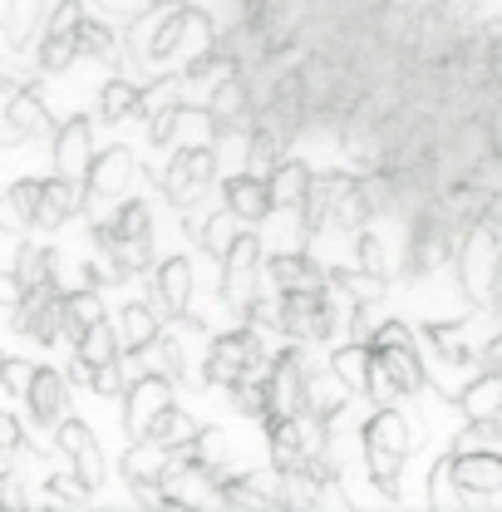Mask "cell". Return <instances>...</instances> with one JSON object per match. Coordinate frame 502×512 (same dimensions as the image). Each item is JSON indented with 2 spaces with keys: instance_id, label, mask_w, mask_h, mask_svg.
<instances>
[{
  "instance_id": "cell-1",
  "label": "cell",
  "mask_w": 502,
  "mask_h": 512,
  "mask_svg": "<svg viewBox=\"0 0 502 512\" xmlns=\"http://www.w3.org/2000/svg\"><path fill=\"white\" fill-rule=\"evenodd\" d=\"M360 444H365V468H370L375 488L384 493V498H399L404 453H409V444H414L409 419L399 414V404H379L375 414L365 419V429H360Z\"/></svg>"
},
{
  "instance_id": "cell-2",
  "label": "cell",
  "mask_w": 502,
  "mask_h": 512,
  "mask_svg": "<svg viewBox=\"0 0 502 512\" xmlns=\"http://www.w3.org/2000/svg\"><path fill=\"white\" fill-rule=\"evenodd\" d=\"M261 365H271L261 325L232 320L227 330H217V340H212V350H207V360H202V384H207V389H232L242 375L261 370Z\"/></svg>"
},
{
  "instance_id": "cell-3",
  "label": "cell",
  "mask_w": 502,
  "mask_h": 512,
  "mask_svg": "<svg viewBox=\"0 0 502 512\" xmlns=\"http://www.w3.org/2000/svg\"><path fill=\"white\" fill-rule=\"evenodd\" d=\"M350 316H355V311H345V301L330 296V286H325V291H286L281 335H286V340H301V345H320V340H330Z\"/></svg>"
},
{
  "instance_id": "cell-4",
  "label": "cell",
  "mask_w": 502,
  "mask_h": 512,
  "mask_svg": "<svg viewBox=\"0 0 502 512\" xmlns=\"http://www.w3.org/2000/svg\"><path fill=\"white\" fill-rule=\"evenodd\" d=\"M458 281L473 301H493L498 286V256H502V232L493 222H478L473 232L458 237Z\"/></svg>"
},
{
  "instance_id": "cell-5",
  "label": "cell",
  "mask_w": 502,
  "mask_h": 512,
  "mask_svg": "<svg viewBox=\"0 0 502 512\" xmlns=\"http://www.w3.org/2000/svg\"><path fill=\"white\" fill-rule=\"evenodd\" d=\"M217 138H222V119L212 114V104H178L148 124L153 148H217Z\"/></svg>"
},
{
  "instance_id": "cell-6",
  "label": "cell",
  "mask_w": 502,
  "mask_h": 512,
  "mask_svg": "<svg viewBox=\"0 0 502 512\" xmlns=\"http://www.w3.org/2000/svg\"><path fill=\"white\" fill-rule=\"evenodd\" d=\"M439 483H453L458 498H493L502 493V453L498 448H453L443 458Z\"/></svg>"
},
{
  "instance_id": "cell-7",
  "label": "cell",
  "mask_w": 502,
  "mask_h": 512,
  "mask_svg": "<svg viewBox=\"0 0 502 512\" xmlns=\"http://www.w3.org/2000/svg\"><path fill=\"white\" fill-rule=\"evenodd\" d=\"M64 301L69 291L64 286H35L25 291L15 306H10V325L25 335V340H40V345H60L64 340Z\"/></svg>"
},
{
  "instance_id": "cell-8",
  "label": "cell",
  "mask_w": 502,
  "mask_h": 512,
  "mask_svg": "<svg viewBox=\"0 0 502 512\" xmlns=\"http://www.w3.org/2000/svg\"><path fill=\"white\" fill-rule=\"evenodd\" d=\"M212 178H217V148H173V158H168L158 188H163V197H168L173 207L188 212L192 202L212 188Z\"/></svg>"
},
{
  "instance_id": "cell-9",
  "label": "cell",
  "mask_w": 502,
  "mask_h": 512,
  "mask_svg": "<svg viewBox=\"0 0 502 512\" xmlns=\"http://www.w3.org/2000/svg\"><path fill=\"white\" fill-rule=\"evenodd\" d=\"M256 286H261V237L242 232L237 247L222 256V306H232L237 316L247 320Z\"/></svg>"
},
{
  "instance_id": "cell-10",
  "label": "cell",
  "mask_w": 502,
  "mask_h": 512,
  "mask_svg": "<svg viewBox=\"0 0 502 512\" xmlns=\"http://www.w3.org/2000/svg\"><path fill=\"white\" fill-rule=\"evenodd\" d=\"M197 296V271L188 256H168L148 271V301L163 311V320H188Z\"/></svg>"
},
{
  "instance_id": "cell-11",
  "label": "cell",
  "mask_w": 502,
  "mask_h": 512,
  "mask_svg": "<svg viewBox=\"0 0 502 512\" xmlns=\"http://www.w3.org/2000/svg\"><path fill=\"white\" fill-rule=\"evenodd\" d=\"M55 444H60V453L69 458V468H74L89 488H104V478H109V468H104V448H99L94 429H89L84 419H64L60 429H55Z\"/></svg>"
},
{
  "instance_id": "cell-12",
  "label": "cell",
  "mask_w": 502,
  "mask_h": 512,
  "mask_svg": "<svg viewBox=\"0 0 502 512\" xmlns=\"http://www.w3.org/2000/svg\"><path fill=\"white\" fill-rule=\"evenodd\" d=\"M168 404H173V380H163V375H143V380L128 384V394H124L128 439H143V434H148V424H153Z\"/></svg>"
},
{
  "instance_id": "cell-13",
  "label": "cell",
  "mask_w": 502,
  "mask_h": 512,
  "mask_svg": "<svg viewBox=\"0 0 502 512\" xmlns=\"http://www.w3.org/2000/svg\"><path fill=\"white\" fill-rule=\"evenodd\" d=\"M5 128H10V138H30V143L60 133L40 89H10V94H5Z\"/></svg>"
},
{
  "instance_id": "cell-14",
  "label": "cell",
  "mask_w": 502,
  "mask_h": 512,
  "mask_svg": "<svg viewBox=\"0 0 502 512\" xmlns=\"http://www.w3.org/2000/svg\"><path fill=\"white\" fill-rule=\"evenodd\" d=\"M50 153H55V173H64V178H84L89 183V168H94V128H89V119H64L60 133H55V143H50Z\"/></svg>"
},
{
  "instance_id": "cell-15",
  "label": "cell",
  "mask_w": 502,
  "mask_h": 512,
  "mask_svg": "<svg viewBox=\"0 0 502 512\" xmlns=\"http://www.w3.org/2000/svg\"><path fill=\"white\" fill-rule=\"evenodd\" d=\"M355 188V178L350 173H320L306 192V202H301V232H306V242H315L325 227H330V217H335V207H340V197Z\"/></svg>"
},
{
  "instance_id": "cell-16",
  "label": "cell",
  "mask_w": 502,
  "mask_h": 512,
  "mask_svg": "<svg viewBox=\"0 0 502 512\" xmlns=\"http://www.w3.org/2000/svg\"><path fill=\"white\" fill-rule=\"evenodd\" d=\"M266 286L271 291H325L330 286V271L315 261L311 252H281L271 266H266Z\"/></svg>"
},
{
  "instance_id": "cell-17",
  "label": "cell",
  "mask_w": 502,
  "mask_h": 512,
  "mask_svg": "<svg viewBox=\"0 0 502 512\" xmlns=\"http://www.w3.org/2000/svg\"><path fill=\"white\" fill-rule=\"evenodd\" d=\"M84 202H89V188H84V178H45V202H40V232H60L64 222H74L79 212H84Z\"/></svg>"
},
{
  "instance_id": "cell-18",
  "label": "cell",
  "mask_w": 502,
  "mask_h": 512,
  "mask_svg": "<svg viewBox=\"0 0 502 512\" xmlns=\"http://www.w3.org/2000/svg\"><path fill=\"white\" fill-rule=\"evenodd\" d=\"M227 207L242 217V222H266L271 212H276V197H271V178H261V173H251V168H237L232 178H227Z\"/></svg>"
},
{
  "instance_id": "cell-19",
  "label": "cell",
  "mask_w": 502,
  "mask_h": 512,
  "mask_svg": "<svg viewBox=\"0 0 502 512\" xmlns=\"http://www.w3.org/2000/svg\"><path fill=\"white\" fill-rule=\"evenodd\" d=\"M55 266H60V252L55 247H40V242H15L10 247V281H15V291L25 296V291H35V286H50L55 281ZM60 286V281H55Z\"/></svg>"
},
{
  "instance_id": "cell-20",
  "label": "cell",
  "mask_w": 502,
  "mask_h": 512,
  "mask_svg": "<svg viewBox=\"0 0 502 512\" xmlns=\"http://www.w3.org/2000/svg\"><path fill=\"white\" fill-rule=\"evenodd\" d=\"M25 399H30L35 429H60L64 414H69V380H64L60 370H40Z\"/></svg>"
},
{
  "instance_id": "cell-21",
  "label": "cell",
  "mask_w": 502,
  "mask_h": 512,
  "mask_svg": "<svg viewBox=\"0 0 502 512\" xmlns=\"http://www.w3.org/2000/svg\"><path fill=\"white\" fill-rule=\"evenodd\" d=\"M40 202H45V178H15V183H10L5 202H0V217H5L10 242H15L25 227L40 222Z\"/></svg>"
},
{
  "instance_id": "cell-22",
  "label": "cell",
  "mask_w": 502,
  "mask_h": 512,
  "mask_svg": "<svg viewBox=\"0 0 502 512\" xmlns=\"http://www.w3.org/2000/svg\"><path fill=\"white\" fill-rule=\"evenodd\" d=\"M133 173H138V158L128 153L124 143H114V148H104L99 158H94V168H89V188L104 192V197H124L133 188Z\"/></svg>"
},
{
  "instance_id": "cell-23",
  "label": "cell",
  "mask_w": 502,
  "mask_h": 512,
  "mask_svg": "<svg viewBox=\"0 0 502 512\" xmlns=\"http://www.w3.org/2000/svg\"><path fill=\"white\" fill-rule=\"evenodd\" d=\"M350 394H355V389L335 375V365H330V370H320V365L311 360V375H306V399H311V409L320 414V419H330V424H335V419H345Z\"/></svg>"
},
{
  "instance_id": "cell-24",
  "label": "cell",
  "mask_w": 502,
  "mask_h": 512,
  "mask_svg": "<svg viewBox=\"0 0 502 512\" xmlns=\"http://www.w3.org/2000/svg\"><path fill=\"white\" fill-rule=\"evenodd\" d=\"M212 114L222 119V128H232V133L256 124V104H251L247 79H237V74L217 79V89H212Z\"/></svg>"
},
{
  "instance_id": "cell-25",
  "label": "cell",
  "mask_w": 502,
  "mask_h": 512,
  "mask_svg": "<svg viewBox=\"0 0 502 512\" xmlns=\"http://www.w3.org/2000/svg\"><path fill=\"white\" fill-rule=\"evenodd\" d=\"M286 133H291V128L276 124V119H261V124L251 128V138H247V168L251 173L271 178V173L286 163V158H281V153H286Z\"/></svg>"
},
{
  "instance_id": "cell-26",
  "label": "cell",
  "mask_w": 502,
  "mask_h": 512,
  "mask_svg": "<svg viewBox=\"0 0 502 512\" xmlns=\"http://www.w3.org/2000/svg\"><path fill=\"white\" fill-rule=\"evenodd\" d=\"M330 286H335L350 306H379L389 276H379V271H370V266L355 261V266H335V271H330Z\"/></svg>"
},
{
  "instance_id": "cell-27",
  "label": "cell",
  "mask_w": 502,
  "mask_h": 512,
  "mask_svg": "<svg viewBox=\"0 0 502 512\" xmlns=\"http://www.w3.org/2000/svg\"><path fill=\"white\" fill-rule=\"evenodd\" d=\"M94 320H104V296H99V286L69 291V301H64V345L79 350V340H84V330H89Z\"/></svg>"
},
{
  "instance_id": "cell-28",
  "label": "cell",
  "mask_w": 502,
  "mask_h": 512,
  "mask_svg": "<svg viewBox=\"0 0 502 512\" xmlns=\"http://www.w3.org/2000/svg\"><path fill=\"white\" fill-rule=\"evenodd\" d=\"M330 365H335V375L350 384L355 394H370V375H375V345H370V340L340 345V350L330 355Z\"/></svg>"
},
{
  "instance_id": "cell-29",
  "label": "cell",
  "mask_w": 502,
  "mask_h": 512,
  "mask_svg": "<svg viewBox=\"0 0 502 512\" xmlns=\"http://www.w3.org/2000/svg\"><path fill=\"white\" fill-rule=\"evenodd\" d=\"M119 335H124V350H138V345L158 340L163 335V311L153 301H128L119 311Z\"/></svg>"
},
{
  "instance_id": "cell-30",
  "label": "cell",
  "mask_w": 502,
  "mask_h": 512,
  "mask_svg": "<svg viewBox=\"0 0 502 512\" xmlns=\"http://www.w3.org/2000/svg\"><path fill=\"white\" fill-rule=\"evenodd\" d=\"M138 355H143V370H148V375H163V380H183V370H188V360H183V340H178L173 330H163L158 340L138 345Z\"/></svg>"
},
{
  "instance_id": "cell-31",
  "label": "cell",
  "mask_w": 502,
  "mask_h": 512,
  "mask_svg": "<svg viewBox=\"0 0 502 512\" xmlns=\"http://www.w3.org/2000/svg\"><path fill=\"white\" fill-rule=\"evenodd\" d=\"M119 350H124V335H119V325L104 316V320H94L89 330H84V340H79V360L89 365V370H99V365H109V360H119Z\"/></svg>"
},
{
  "instance_id": "cell-32",
  "label": "cell",
  "mask_w": 502,
  "mask_h": 512,
  "mask_svg": "<svg viewBox=\"0 0 502 512\" xmlns=\"http://www.w3.org/2000/svg\"><path fill=\"white\" fill-rule=\"evenodd\" d=\"M458 414H463V419H488V414H502V375L498 370H483L478 380L458 394Z\"/></svg>"
},
{
  "instance_id": "cell-33",
  "label": "cell",
  "mask_w": 502,
  "mask_h": 512,
  "mask_svg": "<svg viewBox=\"0 0 502 512\" xmlns=\"http://www.w3.org/2000/svg\"><path fill=\"white\" fill-rule=\"evenodd\" d=\"M315 173L301 163V158H286L276 173H271V197H276V212H286V207H301L306 202V192H311Z\"/></svg>"
},
{
  "instance_id": "cell-34",
  "label": "cell",
  "mask_w": 502,
  "mask_h": 512,
  "mask_svg": "<svg viewBox=\"0 0 502 512\" xmlns=\"http://www.w3.org/2000/svg\"><path fill=\"white\" fill-rule=\"evenodd\" d=\"M45 20H50L45 0H5V40H10V50H25Z\"/></svg>"
},
{
  "instance_id": "cell-35",
  "label": "cell",
  "mask_w": 502,
  "mask_h": 512,
  "mask_svg": "<svg viewBox=\"0 0 502 512\" xmlns=\"http://www.w3.org/2000/svg\"><path fill=\"white\" fill-rule=\"evenodd\" d=\"M138 99H143V89L138 84H128V79H109L104 89H99V119L109 128H119L124 119H138Z\"/></svg>"
},
{
  "instance_id": "cell-36",
  "label": "cell",
  "mask_w": 502,
  "mask_h": 512,
  "mask_svg": "<svg viewBox=\"0 0 502 512\" xmlns=\"http://www.w3.org/2000/svg\"><path fill=\"white\" fill-rule=\"evenodd\" d=\"M202 429H197V419H192L188 409H178V404H168L153 424H148V434L143 439H153V444H163V448H178V444H192Z\"/></svg>"
},
{
  "instance_id": "cell-37",
  "label": "cell",
  "mask_w": 502,
  "mask_h": 512,
  "mask_svg": "<svg viewBox=\"0 0 502 512\" xmlns=\"http://www.w3.org/2000/svg\"><path fill=\"white\" fill-rule=\"evenodd\" d=\"M79 60H99V64H119V35L109 20H89L79 25Z\"/></svg>"
},
{
  "instance_id": "cell-38",
  "label": "cell",
  "mask_w": 502,
  "mask_h": 512,
  "mask_svg": "<svg viewBox=\"0 0 502 512\" xmlns=\"http://www.w3.org/2000/svg\"><path fill=\"white\" fill-rule=\"evenodd\" d=\"M237 237H242V217H237L232 207H222V212H212V217L202 222V237H197V242H202V252H212L222 261V256L237 247Z\"/></svg>"
},
{
  "instance_id": "cell-39",
  "label": "cell",
  "mask_w": 502,
  "mask_h": 512,
  "mask_svg": "<svg viewBox=\"0 0 502 512\" xmlns=\"http://www.w3.org/2000/svg\"><path fill=\"white\" fill-rule=\"evenodd\" d=\"M168 463V448L153 444V439H133V448L124 453V478L128 483H143V478H158Z\"/></svg>"
},
{
  "instance_id": "cell-40",
  "label": "cell",
  "mask_w": 502,
  "mask_h": 512,
  "mask_svg": "<svg viewBox=\"0 0 502 512\" xmlns=\"http://www.w3.org/2000/svg\"><path fill=\"white\" fill-rule=\"evenodd\" d=\"M74 60H79V35H40V45H35V64L40 69L60 74Z\"/></svg>"
},
{
  "instance_id": "cell-41",
  "label": "cell",
  "mask_w": 502,
  "mask_h": 512,
  "mask_svg": "<svg viewBox=\"0 0 502 512\" xmlns=\"http://www.w3.org/2000/svg\"><path fill=\"white\" fill-rule=\"evenodd\" d=\"M429 345L443 365H473V345H463L458 325H429Z\"/></svg>"
},
{
  "instance_id": "cell-42",
  "label": "cell",
  "mask_w": 502,
  "mask_h": 512,
  "mask_svg": "<svg viewBox=\"0 0 502 512\" xmlns=\"http://www.w3.org/2000/svg\"><path fill=\"white\" fill-rule=\"evenodd\" d=\"M104 227H109L114 237H153V212H148V202H124Z\"/></svg>"
},
{
  "instance_id": "cell-43",
  "label": "cell",
  "mask_w": 502,
  "mask_h": 512,
  "mask_svg": "<svg viewBox=\"0 0 502 512\" xmlns=\"http://www.w3.org/2000/svg\"><path fill=\"white\" fill-rule=\"evenodd\" d=\"M89 493H94V488H89L79 473H55V478L45 483V503H55V508H84Z\"/></svg>"
},
{
  "instance_id": "cell-44",
  "label": "cell",
  "mask_w": 502,
  "mask_h": 512,
  "mask_svg": "<svg viewBox=\"0 0 502 512\" xmlns=\"http://www.w3.org/2000/svg\"><path fill=\"white\" fill-rule=\"evenodd\" d=\"M89 389H94V394H104V399H119V394H128L124 355H119V360H109V365H99V370H89Z\"/></svg>"
},
{
  "instance_id": "cell-45",
  "label": "cell",
  "mask_w": 502,
  "mask_h": 512,
  "mask_svg": "<svg viewBox=\"0 0 502 512\" xmlns=\"http://www.w3.org/2000/svg\"><path fill=\"white\" fill-rule=\"evenodd\" d=\"M192 448H197V463H207V468H227V429L207 424V429L192 439Z\"/></svg>"
},
{
  "instance_id": "cell-46",
  "label": "cell",
  "mask_w": 502,
  "mask_h": 512,
  "mask_svg": "<svg viewBox=\"0 0 502 512\" xmlns=\"http://www.w3.org/2000/svg\"><path fill=\"white\" fill-rule=\"evenodd\" d=\"M79 25H84V0H55L45 35H79Z\"/></svg>"
},
{
  "instance_id": "cell-47",
  "label": "cell",
  "mask_w": 502,
  "mask_h": 512,
  "mask_svg": "<svg viewBox=\"0 0 502 512\" xmlns=\"http://www.w3.org/2000/svg\"><path fill=\"white\" fill-rule=\"evenodd\" d=\"M355 256H360V266H370V271H379V276H389V252H384V242H379L370 227L355 237Z\"/></svg>"
},
{
  "instance_id": "cell-48",
  "label": "cell",
  "mask_w": 502,
  "mask_h": 512,
  "mask_svg": "<svg viewBox=\"0 0 502 512\" xmlns=\"http://www.w3.org/2000/svg\"><path fill=\"white\" fill-rule=\"evenodd\" d=\"M40 375V365H30V360H5V370H0V380L10 394H30V384Z\"/></svg>"
},
{
  "instance_id": "cell-49",
  "label": "cell",
  "mask_w": 502,
  "mask_h": 512,
  "mask_svg": "<svg viewBox=\"0 0 502 512\" xmlns=\"http://www.w3.org/2000/svg\"><path fill=\"white\" fill-rule=\"evenodd\" d=\"M20 444H25V429H20V419L5 409V414H0V458H5V463H15Z\"/></svg>"
},
{
  "instance_id": "cell-50",
  "label": "cell",
  "mask_w": 502,
  "mask_h": 512,
  "mask_svg": "<svg viewBox=\"0 0 502 512\" xmlns=\"http://www.w3.org/2000/svg\"><path fill=\"white\" fill-rule=\"evenodd\" d=\"M0 503H5V508H25V503H30V498H25V488H20V478H15L10 468L0 473Z\"/></svg>"
},
{
  "instance_id": "cell-51",
  "label": "cell",
  "mask_w": 502,
  "mask_h": 512,
  "mask_svg": "<svg viewBox=\"0 0 502 512\" xmlns=\"http://www.w3.org/2000/svg\"><path fill=\"white\" fill-rule=\"evenodd\" d=\"M478 365H483V370H498V375H502V330H498V335H488V340L478 345Z\"/></svg>"
},
{
  "instance_id": "cell-52",
  "label": "cell",
  "mask_w": 502,
  "mask_h": 512,
  "mask_svg": "<svg viewBox=\"0 0 502 512\" xmlns=\"http://www.w3.org/2000/svg\"><path fill=\"white\" fill-rule=\"evenodd\" d=\"M488 64H493V74H498V79H502V35H498V40H493V55H488Z\"/></svg>"
}]
</instances>
